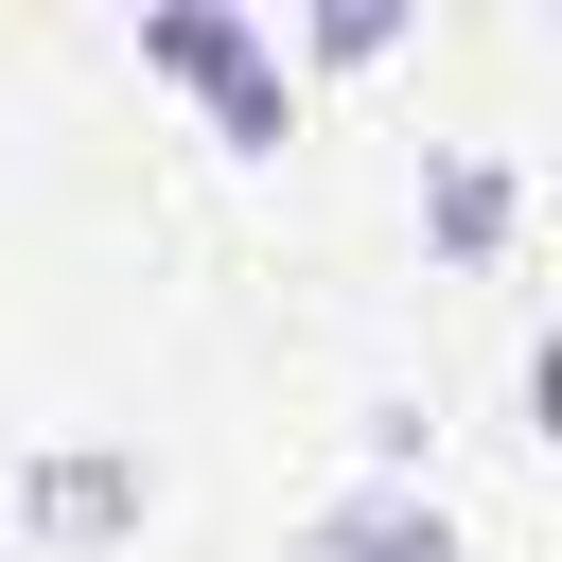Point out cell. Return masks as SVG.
I'll list each match as a JSON object with an SVG mask.
<instances>
[{
    "instance_id": "6da1fadb",
    "label": "cell",
    "mask_w": 562,
    "mask_h": 562,
    "mask_svg": "<svg viewBox=\"0 0 562 562\" xmlns=\"http://www.w3.org/2000/svg\"><path fill=\"white\" fill-rule=\"evenodd\" d=\"M140 70H176V88L211 105V140H228V158H281V123H299L281 35H263V18H228V0H158V18H140Z\"/></svg>"
},
{
    "instance_id": "7a4b0ae2",
    "label": "cell",
    "mask_w": 562,
    "mask_h": 562,
    "mask_svg": "<svg viewBox=\"0 0 562 562\" xmlns=\"http://www.w3.org/2000/svg\"><path fill=\"white\" fill-rule=\"evenodd\" d=\"M299 562H457V527H439V492L369 474V492H334V509L299 527Z\"/></svg>"
},
{
    "instance_id": "3957f363",
    "label": "cell",
    "mask_w": 562,
    "mask_h": 562,
    "mask_svg": "<svg viewBox=\"0 0 562 562\" xmlns=\"http://www.w3.org/2000/svg\"><path fill=\"white\" fill-rule=\"evenodd\" d=\"M439 246H457V263L509 246V176H492V158H439Z\"/></svg>"
},
{
    "instance_id": "277c9868",
    "label": "cell",
    "mask_w": 562,
    "mask_h": 562,
    "mask_svg": "<svg viewBox=\"0 0 562 562\" xmlns=\"http://www.w3.org/2000/svg\"><path fill=\"white\" fill-rule=\"evenodd\" d=\"M35 509H53V527H123V509H140V474H123V457H53V474H35Z\"/></svg>"
}]
</instances>
